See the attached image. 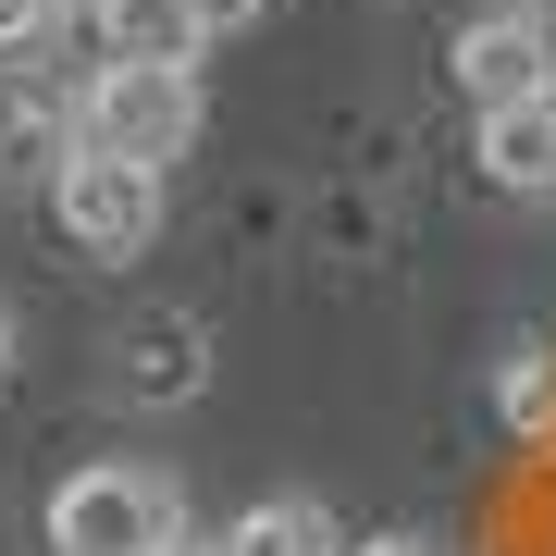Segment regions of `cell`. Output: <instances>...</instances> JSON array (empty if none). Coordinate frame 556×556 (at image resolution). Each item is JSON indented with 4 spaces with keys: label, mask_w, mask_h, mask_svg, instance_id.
<instances>
[{
    "label": "cell",
    "mask_w": 556,
    "mask_h": 556,
    "mask_svg": "<svg viewBox=\"0 0 556 556\" xmlns=\"http://www.w3.org/2000/svg\"><path fill=\"white\" fill-rule=\"evenodd\" d=\"M199 321H149V358H137V396H186V383H199Z\"/></svg>",
    "instance_id": "9c48e42d"
},
{
    "label": "cell",
    "mask_w": 556,
    "mask_h": 556,
    "mask_svg": "<svg viewBox=\"0 0 556 556\" xmlns=\"http://www.w3.org/2000/svg\"><path fill=\"white\" fill-rule=\"evenodd\" d=\"M445 75H457V100H470V112H507V100H532V87H556L544 50L519 38V13H470V25H457V50H445Z\"/></svg>",
    "instance_id": "277c9868"
},
{
    "label": "cell",
    "mask_w": 556,
    "mask_h": 556,
    "mask_svg": "<svg viewBox=\"0 0 556 556\" xmlns=\"http://www.w3.org/2000/svg\"><path fill=\"white\" fill-rule=\"evenodd\" d=\"M482 174H495L507 199L556 211V87H532V100H507V112H482Z\"/></svg>",
    "instance_id": "5b68a950"
},
{
    "label": "cell",
    "mask_w": 556,
    "mask_h": 556,
    "mask_svg": "<svg viewBox=\"0 0 556 556\" xmlns=\"http://www.w3.org/2000/svg\"><path fill=\"white\" fill-rule=\"evenodd\" d=\"M75 149H112V161H186L199 149V75L186 62H100L75 100Z\"/></svg>",
    "instance_id": "7a4b0ae2"
},
{
    "label": "cell",
    "mask_w": 556,
    "mask_h": 556,
    "mask_svg": "<svg viewBox=\"0 0 556 556\" xmlns=\"http://www.w3.org/2000/svg\"><path fill=\"white\" fill-rule=\"evenodd\" d=\"M223 556H346V532H334L321 495H260L236 532H223Z\"/></svg>",
    "instance_id": "52a82bcc"
},
{
    "label": "cell",
    "mask_w": 556,
    "mask_h": 556,
    "mask_svg": "<svg viewBox=\"0 0 556 556\" xmlns=\"http://www.w3.org/2000/svg\"><path fill=\"white\" fill-rule=\"evenodd\" d=\"M174 532H186V495L149 457H87L50 495V556H161Z\"/></svg>",
    "instance_id": "6da1fadb"
},
{
    "label": "cell",
    "mask_w": 556,
    "mask_h": 556,
    "mask_svg": "<svg viewBox=\"0 0 556 556\" xmlns=\"http://www.w3.org/2000/svg\"><path fill=\"white\" fill-rule=\"evenodd\" d=\"M0 161H13V149H0Z\"/></svg>",
    "instance_id": "2e32d148"
},
{
    "label": "cell",
    "mask_w": 556,
    "mask_h": 556,
    "mask_svg": "<svg viewBox=\"0 0 556 556\" xmlns=\"http://www.w3.org/2000/svg\"><path fill=\"white\" fill-rule=\"evenodd\" d=\"M507 13H519V38H532V50H544V75H556V0H507Z\"/></svg>",
    "instance_id": "7c38bea8"
},
{
    "label": "cell",
    "mask_w": 556,
    "mask_h": 556,
    "mask_svg": "<svg viewBox=\"0 0 556 556\" xmlns=\"http://www.w3.org/2000/svg\"><path fill=\"white\" fill-rule=\"evenodd\" d=\"M50 211H62V236H75L87 260H137L161 236V174L149 161H112V149H75L50 174Z\"/></svg>",
    "instance_id": "3957f363"
},
{
    "label": "cell",
    "mask_w": 556,
    "mask_h": 556,
    "mask_svg": "<svg viewBox=\"0 0 556 556\" xmlns=\"http://www.w3.org/2000/svg\"><path fill=\"white\" fill-rule=\"evenodd\" d=\"M346 556H445L433 532H371V544H346Z\"/></svg>",
    "instance_id": "4fadbf2b"
},
{
    "label": "cell",
    "mask_w": 556,
    "mask_h": 556,
    "mask_svg": "<svg viewBox=\"0 0 556 556\" xmlns=\"http://www.w3.org/2000/svg\"><path fill=\"white\" fill-rule=\"evenodd\" d=\"M87 25H100V62H199V13L186 0H87Z\"/></svg>",
    "instance_id": "8992f818"
},
{
    "label": "cell",
    "mask_w": 556,
    "mask_h": 556,
    "mask_svg": "<svg viewBox=\"0 0 556 556\" xmlns=\"http://www.w3.org/2000/svg\"><path fill=\"white\" fill-rule=\"evenodd\" d=\"M13 358H25V334H13V309H0V371H13Z\"/></svg>",
    "instance_id": "5bb4252c"
},
{
    "label": "cell",
    "mask_w": 556,
    "mask_h": 556,
    "mask_svg": "<svg viewBox=\"0 0 556 556\" xmlns=\"http://www.w3.org/2000/svg\"><path fill=\"white\" fill-rule=\"evenodd\" d=\"M495 408L519 420V433H556V346H544V334H519V346L495 358Z\"/></svg>",
    "instance_id": "ba28073f"
},
{
    "label": "cell",
    "mask_w": 556,
    "mask_h": 556,
    "mask_svg": "<svg viewBox=\"0 0 556 556\" xmlns=\"http://www.w3.org/2000/svg\"><path fill=\"white\" fill-rule=\"evenodd\" d=\"M62 25H75V0H0V62H38Z\"/></svg>",
    "instance_id": "30bf717a"
},
{
    "label": "cell",
    "mask_w": 556,
    "mask_h": 556,
    "mask_svg": "<svg viewBox=\"0 0 556 556\" xmlns=\"http://www.w3.org/2000/svg\"><path fill=\"white\" fill-rule=\"evenodd\" d=\"M186 13H199V38H223V25H260L273 0H186Z\"/></svg>",
    "instance_id": "8fae6325"
},
{
    "label": "cell",
    "mask_w": 556,
    "mask_h": 556,
    "mask_svg": "<svg viewBox=\"0 0 556 556\" xmlns=\"http://www.w3.org/2000/svg\"><path fill=\"white\" fill-rule=\"evenodd\" d=\"M161 556H223V544H199V532H174V544H161Z\"/></svg>",
    "instance_id": "9a60e30c"
}]
</instances>
